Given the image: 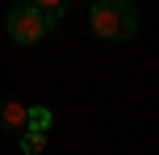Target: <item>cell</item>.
Instances as JSON below:
<instances>
[{
  "label": "cell",
  "mask_w": 159,
  "mask_h": 155,
  "mask_svg": "<svg viewBox=\"0 0 159 155\" xmlns=\"http://www.w3.org/2000/svg\"><path fill=\"white\" fill-rule=\"evenodd\" d=\"M21 151L25 155H42L46 151V130H21Z\"/></svg>",
  "instance_id": "4"
},
{
  "label": "cell",
  "mask_w": 159,
  "mask_h": 155,
  "mask_svg": "<svg viewBox=\"0 0 159 155\" xmlns=\"http://www.w3.org/2000/svg\"><path fill=\"white\" fill-rule=\"evenodd\" d=\"M17 4H21V0H17Z\"/></svg>",
  "instance_id": "7"
},
{
  "label": "cell",
  "mask_w": 159,
  "mask_h": 155,
  "mask_svg": "<svg viewBox=\"0 0 159 155\" xmlns=\"http://www.w3.org/2000/svg\"><path fill=\"white\" fill-rule=\"evenodd\" d=\"M25 122H30V105H25V101H0V126H4V130H13V134H21L25 130Z\"/></svg>",
  "instance_id": "3"
},
{
  "label": "cell",
  "mask_w": 159,
  "mask_h": 155,
  "mask_svg": "<svg viewBox=\"0 0 159 155\" xmlns=\"http://www.w3.org/2000/svg\"><path fill=\"white\" fill-rule=\"evenodd\" d=\"M4 25H8V38H13V42H21V46H38L50 30H59V17L42 13L34 0H21V4L8 13Z\"/></svg>",
  "instance_id": "2"
},
{
  "label": "cell",
  "mask_w": 159,
  "mask_h": 155,
  "mask_svg": "<svg viewBox=\"0 0 159 155\" xmlns=\"http://www.w3.org/2000/svg\"><path fill=\"white\" fill-rule=\"evenodd\" d=\"M88 30L105 42H121L138 34V8L134 0H96L88 13Z\"/></svg>",
  "instance_id": "1"
},
{
  "label": "cell",
  "mask_w": 159,
  "mask_h": 155,
  "mask_svg": "<svg viewBox=\"0 0 159 155\" xmlns=\"http://www.w3.org/2000/svg\"><path fill=\"white\" fill-rule=\"evenodd\" d=\"M34 4H38L42 13H50V17H63V8H67V0H34Z\"/></svg>",
  "instance_id": "6"
},
{
  "label": "cell",
  "mask_w": 159,
  "mask_h": 155,
  "mask_svg": "<svg viewBox=\"0 0 159 155\" xmlns=\"http://www.w3.org/2000/svg\"><path fill=\"white\" fill-rule=\"evenodd\" d=\"M50 109L46 105H30V122H25V130H50Z\"/></svg>",
  "instance_id": "5"
}]
</instances>
